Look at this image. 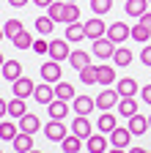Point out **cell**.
I'll return each mask as SVG.
<instances>
[{
  "label": "cell",
  "instance_id": "cell-1",
  "mask_svg": "<svg viewBox=\"0 0 151 153\" xmlns=\"http://www.w3.org/2000/svg\"><path fill=\"white\" fill-rule=\"evenodd\" d=\"M107 38L113 44H124L126 38H132V27H126L124 22H113L107 25Z\"/></svg>",
  "mask_w": 151,
  "mask_h": 153
},
{
  "label": "cell",
  "instance_id": "cell-2",
  "mask_svg": "<svg viewBox=\"0 0 151 153\" xmlns=\"http://www.w3.org/2000/svg\"><path fill=\"white\" fill-rule=\"evenodd\" d=\"M66 126H63V120H50L47 126H44V137L50 140V142H63V137H66Z\"/></svg>",
  "mask_w": 151,
  "mask_h": 153
},
{
  "label": "cell",
  "instance_id": "cell-3",
  "mask_svg": "<svg viewBox=\"0 0 151 153\" xmlns=\"http://www.w3.org/2000/svg\"><path fill=\"white\" fill-rule=\"evenodd\" d=\"M104 36H107V25L99 16H91L85 22V38H93V41H96V38H104Z\"/></svg>",
  "mask_w": 151,
  "mask_h": 153
},
{
  "label": "cell",
  "instance_id": "cell-4",
  "mask_svg": "<svg viewBox=\"0 0 151 153\" xmlns=\"http://www.w3.org/2000/svg\"><path fill=\"white\" fill-rule=\"evenodd\" d=\"M71 52H69V41H66V38H55V41H50V57H52V60H66V57H69Z\"/></svg>",
  "mask_w": 151,
  "mask_h": 153
},
{
  "label": "cell",
  "instance_id": "cell-5",
  "mask_svg": "<svg viewBox=\"0 0 151 153\" xmlns=\"http://www.w3.org/2000/svg\"><path fill=\"white\" fill-rule=\"evenodd\" d=\"M41 79L50 82V85L61 82V63H58V60H47V63L41 66Z\"/></svg>",
  "mask_w": 151,
  "mask_h": 153
},
{
  "label": "cell",
  "instance_id": "cell-6",
  "mask_svg": "<svg viewBox=\"0 0 151 153\" xmlns=\"http://www.w3.org/2000/svg\"><path fill=\"white\" fill-rule=\"evenodd\" d=\"M118 90H102L99 96H96V107L102 109V112H107V109H113V107H118Z\"/></svg>",
  "mask_w": 151,
  "mask_h": 153
},
{
  "label": "cell",
  "instance_id": "cell-7",
  "mask_svg": "<svg viewBox=\"0 0 151 153\" xmlns=\"http://www.w3.org/2000/svg\"><path fill=\"white\" fill-rule=\"evenodd\" d=\"M71 134H77V137H83V140H88L91 134H93V128H91V120H88V115H77V118L71 120Z\"/></svg>",
  "mask_w": 151,
  "mask_h": 153
},
{
  "label": "cell",
  "instance_id": "cell-8",
  "mask_svg": "<svg viewBox=\"0 0 151 153\" xmlns=\"http://www.w3.org/2000/svg\"><path fill=\"white\" fill-rule=\"evenodd\" d=\"M129 140H132V131H129V128L116 126V128L110 131V145H113V148H129Z\"/></svg>",
  "mask_w": 151,
  "mask_h": 153
},
{
  "label": "cell",
  "instance_id": "cell-9",
  "mask_svg": "<svg viewBox=\"0 0 151 153\" xmlns=\"http://www.w3.org/2000/svg\"><path fill=\"white\" fill-rule=\"evenodd\" d=\"M93 55L102 57V60H104V57H113V55H116V44H113L107 36L104 38H96V41H93Z\"/></svg>",
  "mask_w": 151,
  "mask_h": 153
},
{
  "label": "cell",
  "instance_id": "cell-10",
  "mask_svg": "<svg viewBox=\"0 0 151 153\" xmlns=\"http://www.w3.org/2000/svg\"><path fill=\"white\" fill-rule=\"evenodd\" d=\"M11 88H14V96H17V99H28V96L36 93V85L28 79V76H20L17 82H11Z\"/></svg>",
  "mask_w": 151,
  "mask_h": 153
},
{
  "label": "cell",
  "instance_id": "cell-11",
  "mask_svg": "<svg viewBox=\"0 0 151 153\" xmlns=\"http://www.w3.org/2000/svg\"><path fill=\"white\" fill-rule=\"evenodd\" d=\"M41 128V120H39V115H33V112H25L22 118H20V131L25 134H36Z\"/></svg>",
  "mask_w": 151,
  "mask_h": 153
},
{
  "label": "cell",
  "instance_id": "cell-12",
  "mask_svg": "<svg viewBox=\"0 0 151 153\" xmlns=\"http://www.w3.org/2000/svg\"><path fill=\"white\" fill-rule=\"evenodd\" d=\"M116 109H118V115H124V118H132V115H137V101H135V96H121Z\"/></svg>",
  "mask_w": 151,
  "mask_h": 153
},
{
  "label": "cell",
  "instance_id": "cell-13",
  "mask_svg": "<svg viewBox=\"0 0 151 153\" xmlns=\"http://www.w3.org/2000/svg\"><path fill=\"white\" fill-rule=\"evenodd\" d=\"M0 71H3V76H6L8 82H17L22 76V63L20 60H6L3 66H0Z\"/></svg>",
  "mask_w": 151,
  "mask_h": 153
},
{
  "label": "cell",
  "instance_id": "cell-14",
  "mask_svg": "<svg viewBox=\"0 0 151 153\" xmlns=\"http://www.w3.org/2000/svg\"><path fill=\"white\" fill-rule=\"evenodd\" d=\"M33 99L39 101V104H50V101H55V85H50V82H44V85H36Z\"/></svg>",
  "mask_w": 151,
  "mask_h": 153
},
{
  "label": "cell",
  "instance_id": "cell-15",
  "mask_svg": "<svg viewBox=\"0 0 151 153\" xmlns=\"http://www.w3.org/2000/svg\"><path fill=\"white\" fill-rule=\"evenodd\" d=\"M85 148L88 153H107V137L104 134H91L85 140Z\"/></svg>",
  "mask_w": 151,
  "mask_h": 153
},
{
  "label": "cell",
  "instance_id": "cell-16",
  "mask_svg": "<svg viewBox=\"0 0 151 153\" xmlns=\"http://www.w3.org/2000/svg\"><path fill=\"white\" fill-rule=\"evenodd\" d=\"M47 107H50V118L52 120H63L66 115H69V101H63V99H55Z\"/></svg>",
  "mask_w": 151,
  "mask_h": 153
},
{
  "label": "cell",
  "instance_id": "cell-17",
  "mask_svg": "<svg viewBox=\"0 0 151 153\" xmlns=\"http://www.w3.org/2000/svg\"><path fill=\"white\" fill-rule=\"evenodd\" d=\"M126 128H129L132 134H137V137H140V134H146L151 126H148V118H146V115L137 112V115H132V118H129V126H126Z\"/></svg>",
  "mask_w": 151,
  "mask_h": 153
},
{
  "label": "cell",
  "instance_id": "cell-18",
  "mask_svg": "<svg viewBox=\"0 0 151 153\" xmlns=\"http://www.w3.org/2000/svg\"><path fill=\"white\" fill-rule=\"evenodd\" d=\"M93 104H96V101H93L91 96H74V101H71V109L77 112V115H88V112L93 109Z\"/></svg>",
  "mask_w": 151,
  "mask_h": 153
},
{
  "label": "cell",
  "instance_id": "cell-19",
  "mask_svg": "<svg viewBox=\"0 0 151 153\" xmlns=\"http://www.w3.org/2000/svg\"><path fill=\"white\" fill-rule=\"evenodd\" d=\"M11 142H14V150H17V153H28V150H33V134L20 131Z\"/></svg>",
  "mask_w": 151,
  "mask_h": 153
},
{
  "label": "cell",
  "instance_id": "cell-20",
  "mask_svg": "<svg viewBox=\"0 0 151 153\" xmlns=\"http://www.w3.org/2000/svg\"><path fill=\"white\" fill-rule=\"evenodd\" d=\"M69 60H71V68L83 71L85 66H91V55H88V52H83V49H74V52L69 55Z\"/></svg>",
  "mask_w": 151,
  "mask_h": 153
},
{
  "label": "cell",
  "instance_id": "cell-21",
  "mask_svg": "<svg viewBox=\"0 0 151 153\" xmlns=\"http://www.w3.org/2000/svg\"><path fill=\"white\" fill-rule=\"evenodd\" d=\"M96 128H99L102 134H110L113 128H116V115H113L110 109L102 112V115H99V120H96Z\"/></svg>",
  "mask_w": 151,
  "mask_h": 153
},
{
  "label": "cell",
  "instance_id": "cell-22",
  "mask_svg": "<svg viewBox=\"0 0 151 153\" xmlns=\"http://www.w3.org/2000/svg\"><path fill=\"white\" fill-rule=\"evenodd\" d=\"M61 148H63V153H80V148H83V137H77V134H66L63 142H61Z\"/></svg>",
  "mask_w": 151,
  "mask_h": 153
},
{
  "label": "cell",
  "instance_id": "cell-23",
  "mask_svg": "<svg viewBox=\"0 0 151 153\" xmlns=\"http://www.w3.org/2000/svg\"><path fill=\"white\" fill-rule=\"evenodd\" d=\"M116 90H118V96H135L137 93V82L132 79V76H124V79L116 82Z\"/></svg>",
  "mask_w": 151,
  "mask_h": 153
},
{
  "label": "cell",
  "instance_id": "cell-24",
  "mask_svg": "<svg viewBox=\"0 0 151 153\" xmlns=\"http://www.w3.org/2000/svg\"><path fill=\"white\" fill-rule=\"evenodd\" d=\"M146 11H148V0H126V14L129 16H137L140 19Z\"/></svg>",
  "mask_w": 151,
  "mask_h": 153
},
{
  "label": "cell",
  "instance_id": "cell-25",
  "mask_svg": "<svg viewBox=\"0 0 151 153\" xmlns=\"http://www.w3.org/2000/svg\"><path fill=\"white\" fill-rule=\"evenodd\" d=\"M85 38V25H80V22H71V25H66V41H83Z\"/></svg>",
  "mask_w": 151,
  "mask_h": 153
},
{
  "label": "cell",
  "instance_id": "cell-26",
  "mask_svg": "<svg viewBox=\"0 0 151 153\" xmlns=\"http://www.w3.org/2000/svg\"><path fill=\"white\" fill-rule=\"evenodd\" d=\"M55 99H63V101H74V88L69 82H55Z\"/></svg>",
  "mask_w": 151,
  "mask_h": 153
},
{
  "label": "cell",
  "instance_id": "cell-27",
  "mask_svg": "<svg viewBox=\"0 0 151 153\" xmlns=\"http://www.w3.org/2000/svg\"><path fill=\"white\" fill-rule=\"evenodd\" d=\"M113 57H116V66L118 68H126L135 55H132V49H126V47H116V55H113Z\"/></svg>",
  "mask_w": 151,
  "mask_h": 153
},
{
  "label": "cell",
  "instance_id": "cell-28",
  "mask_svg": "<svg viewBox=\"0 0 151 153\" xmlns=\"http://www.w3.org/2000/svg\"><path fill=\"white\" fill-rule=\"evenodd\" d=\"M113 79H116L113 66H96V82H99V85H110Z\"/></svg>",
  "mask_w": 151,
  "mask_h": 153
},
{
  "label": "cell",
  "instance_id": "cell-29",
  "mask_svg": "<svg viewBox=\"0 0 151 153\" xmlns=\"http://www.w3.org/2000/svg\"><path fill=\"white\" fill-rule=\"evenodd\" d=\"M25 112H28V107H25V99H17V96H14V99L8 101V115H11V118H22Z\"/></svg>",
  "mask_w": 151,
  "mask_h": 153
},
{
  "label": "cell",
  "instance_id": "cell-30",
  "mask_svg": "<svg viewBox=\"0 0 151 153\" xmlns=\"http://www.w3.org/2000/svg\"><path fill=\"white\" fill-rule=\"evenodd\" d=\"M3 30H6V38H11V41H14V38L20 36L25 27H22V22H20V19H8V22L3 25Z\"/></svg>",
  "mask_w": 151,
  "mask_h": 153
},
{
  "label": "cell",
  "instance_id": "cell-31",
  "mask_svg": "<svg viewBox=\"0 0 151 153\" xmlns=\"http://www.w3.org/2000/svg\"><path fill=\"white\" fill-rule=\"evenodd\" d=\"M52 27H55V19L52 16H39V19H36V30H39L41 36L52 33Z\"/></svg>",
  "mask_w": 151,
  "mask_h": 153
},
{
  "label": "cell",
  "instance_id": "cell-32",
  "mask_svg": "<svg viewBox=\"0 0 151 153\" xmlns=\"http://www.w3.org/2000/svg\"><path fill=\"white\" fill-rule=\"evenodd\" d=\"M113 8V0H91V11L96 14V16H102V14H107Z\"/></svg>",
  "mask_w": 151,
  "mask_h": 153
},
{
  "label": "cell",
  "instance_id": "cell-33",
  "mask_svg": "<svg viewBox=\"0 0 151 153\" xmlns=\"http://www.w3.org/2000/svg\"><path fill=\"white\" fill-rule=\"evenodd\" d=\"M14 47H17V49H28V47H30V49H33V36H30L28 30H22L20 36L14 38Z\"/></svg>",
  "mask_w": 151,
  "mask_h": 153
},
{
  "label": "cell",
  "instance_id": "cell-34",
  "mask_svg": "<svg viewBox=\"0 0 151 153\" xmlns=\"http://www.w3.org/2000/svg\"><path fill=\"white\" fill-rule=\"evenodd\" d=\"M132 38H135V41H140V44H146L148 38H151V30H148V27H143V25L137 22L135 27H132Z\"/></svg>",
  "mask_w": 151,
  "mask_h": 153
},
{
  "label": "cell",
  "instance_id": "cell-35",
  "mask_svg": "<svg viewBox=\"0 0 151 153\" xmlns=\"http://www.w3.org/2000/svg\"><path fill=\"white\" fill-rule=\"evenodd\" d=\"M63 14H66V0H61V3H52V6H50V16L55 19V22H63Z\"/></svg>",
  "mask_w": 151,
  "mask_h": 153
},
{
  "label": "cell",
  "instance_id": "cell-36",
  "mask_svg": "<svg viewBox=\"0 0 151 153\" xmlns=\"http://www.w3.org/2000/svg\"><path fill=\"white\" fill-rule=\"evenodd\" d=\"M77 19H80V8H77V3H66L63 22H66V25H71V22H77Z\"/></svg>",
  "mask_w": 151,
  "mask_h": 153
},
{
  "label": "cell",
  "instance_id": "cell-37",
  "mask_svg": "<svg viewBox=\"0 0 151 153\" xmlns=\"http://www.w3.org/2000/svg\"><path fill=\"white\" fill-rule=\"evenodd\" d=\"M80 82L83 85H93V82H96V66H85L80 71Z\"/></svg>",
  "mask_w": 151,
  "mask_h": 153
},
{
  "label": "cell",
  "instance_id": "cell-38",
  "mask_svg": "<svg viewBox=\"0 0 151 153\" xmlns=\"http://www.w3.org/2000/svg\"><path fill=\"white\" fill-rule=\"evenodd\" d=\"M17 131H20V126H14V123H0V140H14Z\"/></svg>",
  "mask_w": 151,
  "mask_h": 153
},
{
  "label": "cell",
  "instance_id": "cell-39",
  "mask_svg": "<svg viewBox=\"0 0 151 153\" xmlns=\"http://www.w3.org/2000/svg\"><path fill=\"white\" fill-rule=\"evenodd\" d=\"M33 52H39V55H47V52H50V41H44V38L33 41Z\"/></svg>",
  "mask_w": 151,
  "mask_h": 153
},
{
  "label": "cell",
  "instance_id": "cell-40",
  "mask_svg": "<svg viewBox=\"0 0 151 153\" xmlns=\"http://www.w3.org/2000/svg\"><path fill=\"white\" fill-rule=\"evenodd\" d=\"M140 60H143L146 66H151V47H143V52H140Z\"/></svg>",
  "mask_w": 151,
  "mask_h": 153
},
{
  "label": "cell",
  "instance_id": "cell-41",
  "mask_svg": "<svg viewBox=\"0 0 151 153\" xmlns=\"http://www.w3.org/2000/svg\"><path fill=\"white\" fill-rule=\"evenodd\" d=\"M137 22H140L143 27H148V30H151V11H146V14H143V16L137 19Z\"/></svg>",
  "mask_w": 151,
  "mask_h": 153
},
{
  "label": "cell",
  "instance_id": "cell-42",
  "mask_svg": "<svg viewBox=\"0 0 151 153\" xmlns=\"http://www.w3.org/2000/svg\"><path fill=\"white\" fill-rule=\"evenodd\" d=\"M143 101H146V104H151V85H146V88H143Z\"/></svg>",
  "mask_w": 151,
  "mask_h": 153
},
{
  "label": "cell",
  "instance_id": "cell-43",
  "mask_svg": "<svg viewBox=\"0 0 151 153\" xmlns=\"http://www.w3.org/2000/svg\"><path fill=\"white\" fill-rule=\"evenodd\" d=\"M6 115H8V101L0 99V118H6Z\"/></svg>",
  "mask_w": 151,
  "mask_h": 153
},
{
  "label": "cell",
  "instance_id": "cell-44",
  "mask_svg": "<svg viewBox=\"0 0 151 153\" xmlns=\"http://www.w3.org/2000/svg\"><path fill=\"white\" fill-rule=\"evenodd\" d=\"M8 6H14V8H22V6H28V0H8Z\"/></svg>",
  "mask_w": 151,
  "mask_h": 153
},
{
  "label": "cell",
  "instance_id": "cell-45",
  "mask_svg": "<svg viewBox=\"0 0 151 153\" xmlns=\"http://www.w3.org/2000/svg\"><path fill=\"white\" fill-rule=\"evenodd\" d=\"M33 3H36V6H41V8H50L55 0H33Z\"/></svg>",
  "mask_w": 151,
  "mask_h": 153
},
{
  "label": "cell",
  "instance_id": "cell-46",
  "mask_svg": "<svg viewBox=\"0 0 151 153\" xmlns=\"http://www.w3.org/2000/svg\"><path fill=\"white\" fill-rule=\"evenodd\" d=\"M107 153H126L124 148H113V150H107Z\"/></svg>",
  "mask_w": 151,
  "mask_h": 153
},
{
  "label": "cell",
  "instance_id": "cell-47",
  "mask_svg": "<svg viewBox=\"0 0 151 153\" xmlns=\"http://www.w3.org/2000/svg\"><path fill=\"white\" fill-rule=\"evenodd\" d=\"M129 153H148V150H143V148H132Z\"/></svg>",
  "mask_w": 151,
  "mask_h": 153
},
{
  "label": "cell",
  "instance_id": "cell-48",
  "mask_svg": "<svg viewBox=\"0 0 151 153\" xmlns=\"http://www.w3.org/2000/svg\"><path fill=\"white\" fill-rule=\"evenodd\" d=\"M3 38H6V30H3V27H0V41H3Z\"/></svg>",
  "mask_w": 151,
  "mask_h": 153
},
{
  "label": "cell",
  "instance_id": "cell-49",
  "mask_svg": "<svg viewBox=\"0 0 151 153\" xmlns=\"http://www.w3.org/2000/svg\"><path fill=\"white\" fill-rule=\"evenodd\" d=\"M3 63H6V57H3V52H0V66H3Z\"/></svg>",
  "mask_w": 151,
  "mask_h": 153
},
{
  "label": "cell",
  "instance_id": "cell-50",
  "mask_svg": "<svg viewBox=\"0 0 151 153\" xmlns=\"http://www.w3.org/2000/svg\"><path fill=\"white\" fill-rule=\"evenodd\" d=\"M28 153H41V150H28Z\"/></svg>",
  "mask_w": 151,
  "mask_h": 153
},
{
  "label": "cell",
  "instance_id": "cell-51",
  "mask_svg": "<svg viewBox=\"0 0 151 153\" xmlns=\"http://www.w3.org/2000/svg\"><path fill=\"white\" fill-rule=\"evenodd\" d=\"M66 3H77V0H66Z\"/></svg>",
  "mask_w": 151,
  "mask_h": 153
},
{
  "label": "cell",
  "instance_id": "cell-52",
  "mask_svg": "<svg viewBox=\"0 0 151 153\" xmlns=\"http://www.w3.org/2000/svg\"><path fill=\"white\" fill-rule=\"evenodd\" d=\"M148 126H151V115H148Z\"/></svg>",
  "mask_w": 151,
  "mask_h": 153
},
{
  "label": "cell",
  "instance_id": "cell-53",
  "mask_svg": "<svg viewBox=\"0 0 151 153\" xmlns=\"http://www.w3.org/2000/svg\"><path fill=\"white\" fill-rule=\"evenodd\" d=\"M0 76H3V71H0Z\"/></svg>",
  "mask_w": 151,
  "mask_h": 153
},
{
  "label": "cell",
  "instance_id": "cell-54",
  "mask_svg": "<svg viewBox=\"0 0 151 153\" xmlns=\"http://www.w3.org/2000/svg\"><path fill=\"white\" fill-rule=\"evenodd\" d=\"M0 153H3V150H0Z\"/></svg>",
  "mask_w": 151,
  "mask_h": 153
},
{
  "label": "cell",
  "instance_id": "cell-55",
  "mask_svg": "<svg viewBox=\"0 0 151 153\" xmlns=\"http://www.w3.org/2000/svg\"><path fill=\"white\" fill-rule=\"evenodd\" d=\"M148 3H151V0H148Z\"/></svg>",
  "mask_w": 151,
  "mask_h": 153
}]
</instances>
